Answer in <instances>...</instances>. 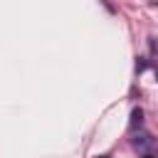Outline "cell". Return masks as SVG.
<instances>
[{"label": "cell", "instance_id": "3", "mask_svg": "<svg viewBox=\"0 0 158 158\" xmlns=\"http://www.w3.org/2000/svg\"><path fill=\"white\" fill-rule=\"evenodd\" d=\"M156 79H158V72H156Z\"/></svg>", "mask_w": 158, "mask_h": 158}, {"label": "cell", "instance_id": "2", "mask_svg": "<svg viewBox=\"0 0 158 158\" xmlns=\"http://www.w3.org/2000/svg\"><path fill=\"white\" fill-rule=\"evenodd\" d=\"M143 158H153V156H143Z\"/></svg>", "mask_w": 158, "mask_h": 158}, {"label": "cell", "instance_id": "1", "mask_svg": "<svg viewBox=\"0 0 158 158\" xmlns=\"http://www.w3.org/2000/svg\"><path fill=\"white\" fill-rule=\"evenodd\" d=\"M141 118H143V111H141V109H133V114H131V126H138Z\"/></svg>", "mask_w": 158, "mask_h": 158}]
</instances>
